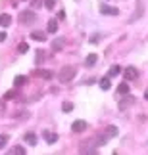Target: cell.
I'll use <instances>...</instances> for the list:
<instances>
[{
  "instance_id": "6da1fadb",
  "label": "cell",
  "mask_w": 148,
  "mask_h": 155,
  "mask_svg": "<svg viewBox=\"0 0 148 155\" xmlns=\"http://www.w3.org/2000/svg\"><path fill=\"white\" fill-rule=\"evenodd\" d=\"M77 75V69L71 67V65H66V67L60 69V73H58V79H60V82H69L71 79H75Z\"/></svg>"
},
{
  "instance_id": "7a4b0ae2",
  "label": "cell",
  "mask_w": 148,
  "mask_h": 155,
  "mask_svg": "<svg viewBox=\"0 0 148 155\" xmlns=\"http://www.w3.org/2000/svg\"><path fill=\"white\" fill-rule=\"evenodd\" d=\"M35 19H37V14L31 10H23L19 14V23H23V25H29V23H33Z\"/></svg>"
},
{
  "instance_id": "3957f363",
  "label": "cell",
  "mask_w": 148,
  "mask_h": 155,
  "mask_svg": "<svg viewBox=\"0 0 148 155\" xmlns=\"http://www.w3.org/2000/svg\"><path fill=\"white\" fill-rule=\"evenodd\" d=\"M100 14H102V15H119V10L114 8V6L102 4V6H100Z\"/></svg>"
},
{
  "instance_id": "277c9868",
  "label": "cell",
  "mask_w": 148,
  "mask_h": 155,
  "mask_svg": "<svg viewBox=\"0 0 148 155\" xmlns=\"http://www.w3.org/2000/svg\"><path fill=\"white\" fill-rule=\"evenodd\" d=\"M123 75H125V79H127V81H135V79L139 77V71L135 69V67H127L125 71H123Z\"/></svg>"
},
{
  "instance_id": "5b68a950",
  "label": "cell",
  "mask_w": 148,
  "mask_h": 155,
  "mask_svg": "<svg viewBox=\"0 0 148 155\" xmlns=\"http://www.w3.org/2000/svg\"><path fill=\"white\" fill-rule=\"evenodd\" d=\"M71 130L73 132H85L87 130V121H75L71 124Z\"/></svg>"
},
{
  "instance_id": "8992f818",
  "label": "cell",
  "mask_w": 148,
  "mask_h": 155,
  "mask_svg": "<svg viewBox=\"0 0 148 155\" xmlns=\"http://www.w3.org/2000/svg\"><path fill=\"white\" fill-rule=\"evenodd\" d=\"M135 104V98L133 96H129V94H125V98L119 102V109H127L129 105H133Z\"/></svg>"
},
{
  "instance_id": "52a82bcc",
  "label": "cell",
  "mask_w": 148,
  "mask_h": 155,
  "mask_svg": "<svg viewBox=\"0 0 148 155\" xmlns=\"http://www.w3.org/2000/svg\"><path fill=\"white\" fill-rule=\"evenodd\" d=\"M43 138L48 142V144H56L58 134H56V132H48V130H44V132H43Z\"/></svg>"
},
{
  "instance_id": "ba28073f",
  "label": "cell",
  "mask_w": 148,
  "mask_h": 155,
  "mask_svg": "<svg viewBox=\"0 0 148 155\" xmlns=\"http://www.w3.org/2000/svg\"><path fill=\"white\" fill-rule=\"evenodd\" d=\"M140 15H143V0H139V10L135 12V14L129 17V23H133V21H137V19H140Z\"/></svg>"
},
{
  "instance_id": "9c48e42d",
  "label": "cell",
  "mask_w": 148,
  "mask_h": 155,
  "mask_svg": "<svg viewBox=\"0 0 148 155\" xmlns=\"http://www.w3.org/2000/svg\"><path fill=\"white\" fill-rule=\"evenodd\" d=\"M31 38L37 40V42H44V40H46V33H43V31H33L31 33Z\"/></svg>"
},
{
  "instance_id": "30bf717a",
  "label": "cell",
  "mask_w": 148,
  "mask_h": 155,
  "mask_svg": "<svg viewBox=\"0 0 148 155\" xmlns=\"http://www.w3.org/2000/svg\"><path fill=\"white\" fill-rule=\"evenodd\" d=\"M64 44H66V42H64V38H56V40H52V50H54V52H60V50L64 48Z\"/></svg>"
},
{
  "instance_id": "8fae6325",
  "label": "cell",
  "mask_w": 148,
  "mask_h": 155,
  "mask_svg": "<svg viewBox=\"0 0 148 155\" xmlns=\"http://www.w3.org/2000/svg\"><path fill=\"white\" fill-rule=\"evenodd\" d=\"M12 25V17L8 14H2L0 15V27H10Z\"/></svg>"
},
{
  "instance_id": "7c38bea8",
  "label": "cell",
  "mask_w": 148,
  "mask_h": 155,
  "mask_svg": "<svg viewBox=\"0 0 148 155\" xmlns=\"http://www.w3.org/2000/svg\"><path fill=\"white\" fill-rule=\"evenodd\" d=\"M96 59H98V56H96V54H88V56H87V59H85V65H87V67H92V65L96 63Z\"/></svg>"
},
{
  "instance_id": "4fadbf2b",
  "label": "cell",
  "mask_w": 148,
  "mask_h": 155,
  "mask_svg": "<svg viewBox=\"0 0 148 155\" xmlns=\"http://www.w3.org/2000/svg\"><path fill=\"white\" fill-rule=\"evenodd\" d=\"M23 140H25L29 146H35V144H37V136H35L33 132H27L25 136H23Z\"/></svg>"
},
{
  "instance_id": "5bb4252c",
  "label": "cell",
  "mask_w": 148,
  "mask_h": 155,
  "mask_svg": "<svg viewBox=\"0 0 148 155\" xmlns=\"http://www.w3.org/2000/svg\"><path fill=\"white\" fill-rule=\"evenodd\" d=\"M46 31H48V33H58V19H50Z\"/></svg>"
},
{
  "instance_id": "9a60e30c",
  "label": "cell",
  "mask_w": 148,
  "mask_h": 155,
  "mask_svg": "<svg viewBox=\"0 0 148 155\" xmlns=\"http://www.w3.org/2000/svg\"><path fill=\"white\" fill-rule=\"evenodd\" d=\"M100 88L102 90H110L112 88V82H110V77H104L102 81H100Z\"/></svg>"
},
{
  "instance_id": "2e32d148",
  "label": "cell",
  "mask_w": 148,
  "mask_h": 155,
  "mask_svg": "<svg viewBox=\"0 0 148 155\" xmlns=\"http://www.w3.org/2000/svg\"><path fill=\"white\" fill-rule=\"evenodd\" d=\"M104 132L108 134V138H115V136H117V132H119V130H117V127H108V128L104 130Z\"/></svg>"
},
{
  "instance_id": "e0dca14e",
  "label": "cell",
  "mask_w": 148,
  "mask_h": 155,
  "mask_svg": "<svg viewBox=\"0 0 148 155\" xmlns=\"http://www.w3.org/2000/svg\"><path fill=\"white\" fill-rule=\"evenodd\" d=\"M117 92H119L121 96H125V94H129V84H127V82H121V84L117 86Z\"/></svg>"
},
{
  "instance_id": "ac0fdd59",
  "label": "cell",
  "mask_w": 148,
  "mask_h": 155,
  "mask_svg": "<svg viewBox=\"0 0 148 155\" xmlns=\"http://www.w3.org/2000/svg\"><path fill=\"white\" fill-rule=\"evenodd\" d=\"M37 75L39 77H43V79H52V71H46V69H40V71H37Z\"/></svg>"
},
{
  "instance_id": "d6986e66",
  "label": "cell",
  "mask_w": 148,
  "mask_h": 155,
  "mask_svg": "<svg viewBox=\"0 0 148 155\" xmlns=\"http://www.w3.org/2000/svg\"><path fill=\"white\" fill-rule=\"evenodd\" d=\"M10 153H12V155H14V153H15V155H25V147H21V146H15V147H14V150H12Z\"/></svg>"
},
{
  "instance_id": "ffe728a7",
  "label": "cell",
  "mask_w": 148,
  "mask_h": 155,
  "mask_svg": "<svg viewBox=\"0 0 148 155\" xmlns=\"http://www.w3.org/2000/svg\"><path fill=\"white\" fill-rule=\"evenodd\" d=\"M25 81H27V79H25V77H21V75H19V77H15V79H14V86H21V84H25Z\"/></svg>"
},
{
  "instance_id": "44dd1931",
  "label": "cell",
  "mask_w": 148,
  "mask_h": 155,
  "mask_svg": "<svg viewBox=\"0 0 148 155\" xmlns=\"http://www.w3.org/2000/svg\"><path fill=\"white\" fill-rule=\"evenodd\" d=\"M44 58H46V54H44L43 50H39V52H37V58H35V63H43Z\"/></svg>"
},
{
  "instance_id": "7402d4cb",
  "label": "cell",
  "mask_w": 148,
  "mask_h": 155,
  "mask_svg": "<svg viewBox=\"0 0 148 155\" xmlns=\"http://www.w3.org/2000/svg\"><path fill=\"white\" fill-rule=\"evenodd\" d=\"M62 109H64V113H69V111H73V104H71V102H64Z\"/></svg>"
},
{
  "instance_id": "603a6c76",
  "label": "cell",
  "mask_w": 148,
  "mask_h": 155,
  "mask_svg": "<svg viewBox=\"0 0 148 155\" xmlns=\"http://www.w3.org/2000/svg\"><path fill=\"white\" fill-rule=\"evenodd\" d=\"M121 73V67L119 65H114V67L110 69V77H115V75H119Z\"/></svg>"
},
{
  "instance_id": "cb8c5ba5",
  "label": "cell",
  "mask_w": 148,
  "mask_h": 155,
  "mask_svg": "<svg viewBox=\"0 0 148 155\" xmlns=\"http://www.w3.org/2000/svg\"><path fill=\"white\" fill-rule=\"evenodd\" d=\"M17 50H19V54H25V52L29 50V44H27V42H21L19 46H17Z\"/></svg>"
},
{
  "instance_id": "d4e9b609",
  "label": "cell",
  "mask_w": 148,
  "mask_h": 155,
  "mask_svg": "<svg viewBox=\"0 0 148 155\" xmlns=\"http://www.w3.org/2000/svg\"><path fill=\"white\" fill-rule=\"evenodd\" d=\"M6 144H8V134H2L0 136V150H2Z\"/></svg>"
},
{
  "instance_id": "484cf974",
  "label": "cell",
  "mask_w": 148,
  "mask_h": 155,
  "mask_svg": "<svg viewBox=\"0 0 148 155\" xmlns=\"http://www.w3.org/2000/svg\"><path fill=\"white\" fill-rule=\"evenodd\" d=\"M44 6H46L48 10H52V8L56 6V0H44Z\"/></svg>"
},
{
  "instance_id": "4316f807",
  "label": "cell",
  "mask_w": 148,
  "mask_h": 155,
  "mask_svg": "<svg viewBox=\"0 0 148 155\" xmlns=\"http://www.w3.org/2000/svg\"><path fill=\"white\" fill-rule=\"evenodd\" d=\"M14 96H15V90H10V92H6V96H4V98H6V100H12Z\"/></svg>"
},
{
  "instance_id": "83f0119b",
  "label": "cell",
  "mask_w": 148,
  "mask_h": 155,
  "mask_svg": "<svg viewBox=\"0 0 148 155\" xmlns=\"http://www.w3.org/2000/svg\"><path fill=\"white\" fill-rule=\"evenodd\" d=\"M98 40H100V35H94V37L91 38V42H94V44H96V42H98Z\"/></svg>"
},
{
  "instance_id": "f1b7e54d",
  "label": "cell",
  "mask_w": 148,
  "mask_h": 155,
  "mask_svg": "<svg viewBox=\"0 0 148 155\" xmlns=\"http://www.w3.org/2000/svg\"><path fill=\"white\" fill-rule=\"evenodd\" d=\"M2 40H6V33H4V31L0 33V42H2Z\"/></svg>"
},
{
  "instance_id": "f546056e",
  "label": "cell",
  "mask_w": 148,
  "mask_h": 155,
  "mask_svg": "<svg viewBox=\"0 0 148 155\" xmlns=\"http://www.w3.org/2000/svg\"><path fill=\"white\" fill-rule=\"evenodd\" d=\"M33 4H35V6H39V4H40V0H35V2H33Z\"/></svg>"
},
{
  "instance_id": "4dcf8cb0",
  "label": "cell",
  "mask_w": 148,
  "mask_h": 155,
  "mask_svg": "<svg viewBox=\"0 0 148 155\" xmlns=\"http://www.w3.org/2000/svg\"><path fill=\"white\" fill-rule=\"evenodd\" d=\"M144 98H146V100H148V90H146V92H144Z\"/></svg>"
}]
</instances>
